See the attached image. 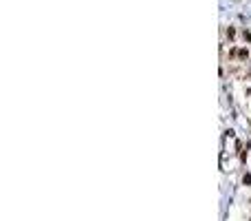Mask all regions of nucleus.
I'll list each match as a JSON object with an SVG mask.
<instances>
[{
	"label": "nucleus",
	"instance_id": "obj_4",
	"mask_svg": "<svg viewBox=\"0 0 251 221\" xmlns=\"http://www.w3.org/2000/svg\"><path fill=\"white\" fill-rule=\"evenodd\" d=\"M245 40H247V42H251V33H249V31H245Z\"/></svg>",
	"mask_w": 251,
	"mask_h": 221
},
{
	"label": "nucleus",
	"instance_id": "obj_2",
	"mask_svg": "<svg viewBox=\"0 0 251 221\" xmlns=\"http://www.w3.org/2000/svg\"><path fill=\"white\" fill-rule=\"evenodd\" d=\"M242 183H245V186H251V175H245V177H242Z\"/></svg>",
	"mask_w": 251,
	"mask_h": 221
},
{
	"label": "nucleus",
	"instance_id": "obj_3",
	"mask_svg": "<svg viewBox=\"0 0 251 221\" xmlns=\"http://www.w3.org/2000/svg\"><path fill=\"white\" fill-rule=\"evenodd\" d=\"M227 35H229V38H234V35H236V29H234V27H229V29H227Z\"/></svg>",
	"mask_w": 251,
	"mask_h": 221
},
{
	"label": "nucleus",
	"instance_id": "obj_1",
	"mask_svg": "<svg viewBox=\"0 0 251 221\" xmlns=\"http://www.w3.org/2000/svg\"><path fill=\"white\" fill-rule=\"evenodd\" d=\"M236 55H238L240 60H247V58H249V51H247V49H236Z\"/></svg>",
	"mask_w": 251,
	"mask_h": 221
}]
</instances>
